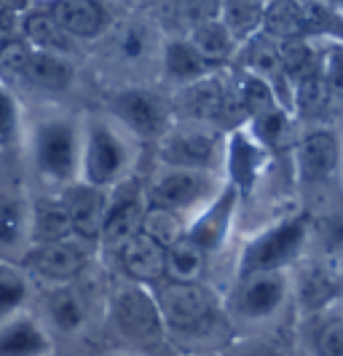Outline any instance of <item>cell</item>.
Wrapping results in <instances>:
<instances>
[{
  "mask_svg": "<svg viewBox=\"0 0 343 356\" xmlns=\"http://www.w3.org/2000/svg\"><path fill=\"white\" fill-rule=\"evenodd\" d=\"M24 6H27V0H0V14H14Z\"/></svg>",
  "mask_w": 343,
  "mask_h": 356,
  "instance_id": "obj_45",
  "label": "cell"
},
{
  "mask_svg": "<svg viewBox=\"0 0 343 356\" xmlns=\"http://www.w3.org/2000/svg\"><path fill=\"white\" fill-rule=\"evenodd\" d=\"M94 252H97V244L70 236L49 244H30L19 266L30 273V279L38 286L70 284V282H78L83 273H89Z\"/></svg>",
  "mask_w": 343,
  "mask_h": 356,
  "instance_id": "obj_8",
  "label": "cell"
},
{
  "mask_svg": "<svg viewBox=\"0 0 343 356\" xmlns=\"http://www.w3.org/2000/svg\"><path fill=\"white\" fill-rule=\"evenodd\" d=\"M193 51L204 56L209 65H223L225 59H231V54L236 49L234 35L228 33V27L220 22V19H209V22H201V24H193V33H191V40Z\"/></svg>",
  "mask_w": 343,
  "mask_h": 356,
  "instance_id": "obj_30",
  "label": "cell"
},
{
  "mask_svg": "<svg viewBox=\"0 0 343 356\" xmlns=\"http://www.w3.org/2000/svg\"><path fill=\"white\" fill-rule=\"evenodd\" d=\"M70 214L65 209L59 193L38 196L30 201V241L33 244L62 241V238H70Z\"/></svg>",
  "mask_w": 343,
  "mask_h": 356,
  "instance_id": "obj_22",
  "label": "cell"
},
{
  "mask_svg": "<svg viewBox=\"0 0 343 356\" xmlns=\"http://www.w3.org/2000/svg\"><path fill=\"white\" fill-rule=\"evenodd\" d=\"M56 193H59L65 209L70 214L72 236L91 241V244H99V233H102L110 198L108 188H97V185L83 182V179H75Z\"/></svg>",
  "mask_w": 343,
  "mask_h": 356,
  "instance_id": "obj_15",
  "label": "cell"
},
{
  "mask_svg": "<svg viewBox=\"0 0 343 356\" xmlns=\"http://www.w3.org/2000/svg\"><path fill=\"white\" fill-rule=\"evenodd\" d=\"M234 91H236V97H239V102L244 105L250 118L257 115V113H263V110H271V107L279 105L271 83L263 81V78H257V75H250V72H244V75L236 78Z\"/></svg>",
  "mask_w": 343,
  "mask_h": 356,
  "instance_id": "obj_36",
  "label": "cell"
},
{
  "mask_svg": "<svg viewBox=\"0 0 343 356\" xmlns=\"http://www.w3.org/2000/svg\"><path fill=\"white\" fill-rule=\"evenodd\" d=\"M215 179V172H204V169L161 166L147 179V185H143L145 201L182 214L196 204H209L223 191V188L217 191Z\"/></svg>",
  "mask_w": 343,
  "mask_h": 356,
  "instance_id": "obj_10",
  "label": "cell"
},
{
  "mask_svg": "<svg viewBox=\"0 0 343 356\" xmlns=\"http://www.w3.org/2000/svg\"><path fill=\"white\" fill-rule=\"evenodd\" d=\"M33 311L59 348L78 346L94 335L97 305H94V298L81 286V282L38 286Z\"/></svg>",
  "mask_w": 343,
  "mask_h": 356,
  "instance_id": "obj_4",
  "label": "cell"
},
{
  "mask_svg": "<svg viewBox=\"0 0 343 356\" xmlns=\"http://www.w3.org/2000/svg\"><path fill=\"white\" fill-rule=\"evenodd\" d=\"M247 126H250L247 134H250L263 150H285V147H292V145H295L292 113L285 110L282 105L253 115V118L247 121Z\"/></svg>",
  "mask_w": 343,
  "mask_h": 356,
  "instance_id": "obj_26",
  "label": "cell"
},
{
  "mask_svg": "<svg viewBox=\"0 0 343 356\" xmlns=\"http://www.w3.org/2000/svg\"><path fill=\"white\" fill-rule=\"evenodd\" d=\"M303 340L311 356H343V298L303 319Z\"/></svg>",
  "mask_w": 343,
  "mask_h": 356,
  "instance_id": "obj_21",
  "label": "cell"
},
{
  "mask_svg": "<svg viewBox=\"0 0 343 356\" xmlns=\"http://www.w3.org/2000/svg\"><path fill=\"white\" fill-rule=\"evenodd\" d=\"M236 356H282L271 346H257V343H239L234 346Z\"/></svg>",
  "mask_w": 343,
  "mask_h": 356,
  "instance_id": "obj_43",
  "label": "cell"
},
{
  "mask_svg": "<svg viewBox=\"0 0 343 356\" xmlns=\"http://www.w3.org/2000/svg\"><path fill=\"white\" fill-rule=\"evenodd\" d=\"M102 332L131 351L159 354L169 343L150 286L118 279L108 286L102 303Z\"/></svg>",
  "mask_w": 343,
  "mask_h": 356,
  "instance_id": "obj_1",
  "label": "cell"
},
{
  "mask_svg": "<svg viewBox=\"0 0 343 356\" xmlns=\"http://www.w3.org/2000/svg\"><path fill=\"white\" fill-rule=\"evenodd\" d=\"M289 303V270H257L236 276L234 295L225 316L239 324H263L285 311Z\"/></svg>",
  "mask_w": 343,
  "mask_h": 356,
  "instance_id": "obj_7",
  "label": "cell"
},
{
  "mask_svg": "<svg viewBox=\"0 0 343 356\" xmlns=\"http://www.w3.org/2000/svg\"><path fill=\"white\" fill-rule=\"evenodd\" d=\"M319 241H322L319 260H325L327 266L338 268L343 273V207L319 220Z\"/></svg>",
  "mask_w": 343,
  "mask_h": 356,
  "instance_id": "obj_37",
  "label": "cell"
},
{
  "mask_svg": "<svg viewBox=\"0 0 343 356\" xmlns=\"http://www.w3.org/2000/svg\"><path fill=\"white\" fill-rule=\"evenodd\" d=\"M22 147V113L11 91L0 83V159H14Z\"/></svg>",
  "mask_w": 343,
  "mask_h": 356,
  "instance_id": "obj_34",
  "label": "cell"
},
{
  "mask_svg": "<svg viewBox=\"0 0 343 356\" xmlns=\"http://www.w3.org/2000/svg\"><path fill=\"white\" fill-rule=\"evenodd\" d=\"M239 191H236L231 182L223 185V191L217 193L207 209L199 214V220L193 225H188L185 236L201 247L207 254H215V252L223 250L225 238H228V231H231V220H234L236 204H239Z\"/></svg>",
  "mask_w": 343,
  "mask_h": 356,
  "instance_id": "obj_18",
  "label": "cell"
},
{
  "mask_svg": "<svg viewBox=\"0 0 343 356\" xmlns=\"http://www.w3.org/2000/svg\"><path fill=\"white\" fill-rule=\"evenodd\" d=\"M145 207H147V201H145L143 182H137L134 177H127L121 179L118 185H113L97 247L110 252L121 250L129 238L137 236L140 228H143Z\"/></svg>",
  "mask_w": 343,
  "mask_h": 356,
  "instance_id": "obj_12",
  "label": "cell"
},
{
  "mask_svg": "<svg viewBox=\"0 0 343 356\" xmlns=\"http://www.w3.org/2000/svg\"><path fill=\"white\" fill-rule=\"evenodd\" d=\"M110 115L131 137L156 143L172 124V110L159 94L147 89H121L110 97Z\"/></svg>",
  "mask_w": 343,
  "mask_h": 356,
  "instance_id": "obj_11",
  "label": "cell"
},
{
  "mask_svg": "<svg viewBox=\"0 0 343 356\" xmlns=\"http://www.w3.org/2000/svg\"><path fill=\"white\" fill-rule=\"evenodd\" d=\"M124 126L113 118H89L81 129V175L78 179L97 185V188H113L121 179H127L131 166V143Z\"/></svg>",
  "mask_w": 343,
  "mask_h": 356,
  "instance_id": "obj_5",
  "label": "cell"
},
{
  "mask_svg": "<svg viewBox=\"0 0 343 356\" xmlns=\"http://www.w3.org/2000/svg\"><path fill=\"white\" fill-rule=\"evenodd\" d=\"M269 150H263L255 143L244 129H236L225 145V169H228V182L239 191V196L247 198L253 193L255 182L260 177V169L266 163Z\"/></svg>",
  "mask_w": 343,
  "mask_h": 356,
  "instance_id": "obj_20",
  "label": "cell"
},
{
  "mask_svg": "<svg viewBox=\"0 0 343 356\" xmlns=\"http://www.w3.org/2000/svg\"><path fill=\"white\" fill-rule=\"evenodd\" d=\"M215 70V65H209L204 56L193 51V46L188 40H177V43H169L166 51H163V72L169 81L188 86L193 81H199L204 75Z\"/></svg>",
  "mask_w": 343,
  "mask_h": 356,
  "instance_id": "obj_29",
  "label": "cell"
},
{
  "mask_svg": "<svg viewBox=\"0 0 343 356\" xmlns=\"http://www.w3.org/2000/svg\"><path fill=\"white\" fill-rule=\"evenodd\" d=\"M220 3L223 0H175L177 11L185 22L191 24H201L209 19H220Z\"/></svg>",
  "mask_w": 343,
  "mask_h": 356,
  "instance_id": "obj_40",
  "label": "cell"
},
{
  "mask_svg": "<svg viewBox=\"0 0 343 356\" xmlns=\"http://www.w3.org/2000/svg\"><path fill=\"white\" fill-rule=\"evenodd\" d=\"M11 30H14V14H0V46L11 40Z\"/></svg>",
  "mask_w": 343,
  "mask_h": 356,
  "instance_id": "obj_44",
  "label": "cell"
},
{
  "mask_svg": "<svg viewBox=\"0 0 343 356\" xmlns=\"http://www.w3.org/2000/svg\"><path fill=\"white\" fill-rule=\"evenodd\" d=\"M49 14L70 38L97 35L105 24V8L99 0H51Z\"/></svg>",
  "mask_w": 343,
  "mask_h": 356,
  "instance_id": "obj_23",
  "label": "cell"
},
{
  "mask_svg": "<svg viewBox=\"0 0 343 356\" xmlns=\"http://www.w3.org/2000/svg\"><path fill=\"white\" fill-rule=\"evenodd\" d=\"M319 70L330 91V99L343 97V49H333L325 59H319Z\"/></svg>",
  "mask_w": 343,
  "mask_h": 356,
  "instance_id": "obj_41",
  "label": "cell"
},
{
  "mask_svg": "<svg viewBox=\"0 0 343 356\" xmlns=\"http://www.w3.org/2000/svg\"><path fill=\"white\" fill-rule=\"evenodd\" d=\"M27 150L35 177L54 193L81 175V126L70 115L38 118L27 140Z\"/></svg>",
  "mask_w": 343,
  "mask_h": 356,
  "instance_id": "obj_3",
  "label": "cell"
},
{
  "mask_svg": "<svg viewBox=\"0 0 343 356\" xmlns=\"http://www.w3.org/2000/svg\"><path fill=\"white\" fill-rule=\"evenodd\" d=\"M308 233H311L308 217H289L271 225L269 231L257 233L241 252L236 276H247L257 270H289L303 257Z\"/></svg>",
  "mask_w": 343,
  "mask_h": 356,
  "instance_id": "obj_6",
  "label": "cell"
},
{
  "mask_svg": "<svg viewBox=\"0 0 343 356\" xmlns=\"http://www.w3.org/2000/svg\"><path fill=\"white\" fill-rule=\"evenodd\" d=\"M295 175L303 185H322L335 175L341 145L330 129H311L295 140Z\"/></svg>",
  "mask_w": 343,
  "mask_h": 356,
  "instance_id": "obj_16",
  "label": "cell"
},
{
  "mask_svg": "<svg viewBox=\"0 0 343 356\" xmlns=\"http://www.w3.org/2000/svg\"><path fill=\"white\" fill-rule=\"evenodd\" d=\"M118 260L121 279H129L134 284L153 286L163 279L166 270V250L159 247L153 238H147L145 233L131 236L121 250L113 252Z\"/></svg>",
  "mask_w": 343,
  "mask_h": 356,
  "instance_id": "obj_19",
  "label": "cell"
},
{
  "mask_svg": "<svg viewBox=\"0 0 343 356\" xmlns=\"http://www.w3.org/2000/svg\"><path fill=\"white\" fill-rule=\"evenodd\" d=\"M30 201L17 182H0V260L19 263L30 250Z\"/></svg>",
  "mask_w": 343,
  "mask_h": 356,
  "instance_id": "obj_14",
  "label": "cell"
},
{
  "mask_svg": "<svg viewBox=\"0 0 343 356\" xmlns=\"http://www.w3.org/2000/svg\"><path fill=\"white\" fill-rule=\"evenodd\" d=\"M169 340L215 338L217 327H225V308L217 295L201 282H169L161 279L150 286Z\"/></svg>",
  "mask_w": 343,
  "mask_h": 356,
  "instance_id": "obj_2",
  "label": "cell"
},
{
  "mask_svg": "<svg viewBox=\"0 0 343 356\" xmlns=\"http://www.w3.org/2000/svg\"><path fill=\"white\" fill-rule=\"evenodd\" d=\"M24 35L38 51L62 54V56L72 51V38L56 24L49 11H33L24 19Z\"/></svg>",
  "mask_w": 343,
  "mask_h": 356,
  "instance_id": "obj_32",
  "label": "cell"
},
{
  "mask_svg": "<svg viewBox=\"0 0 343 356\" xmlns=\"http://www.w3.org/2000/svg\"><path fill=\"white\" fill-rule=\"evenodd\" d=\"M38 284L19 263L0 260V319L33 308Z\"/></svg>",
  "mask_w": 343,
  "mask_h": 356,
  "instance_id": "obj_25",
  "label": "cell"
},
{
  "mask_svg": "<svg viewBox=\"0 0 343 356\" xmlns=\"http://www.w3.org/2000/svg\"><path fill=\"white\" fill-rule=\"evenodd\" d=\"M185 231H188V222L182 220L180 212L166 209V207H156V204H147L145 207L140 233H145L147 238H153L159 247L169 250L172 244H177L182 236H185Z\"/></svg>",
  "mask_w": 343,
  "mask_h": 356,
  "instance_id": "obj_33",
  "label": "cell"
},
{
  "mask_svg": "<svg viewBox=\"0 0 343 356\" xmlns=\"http://www.w3.org/2000/svg\"><path fill=\"white\" fill-rule=\"evenodd\" d=\"M54 356H72V354H65V351H62V348H59V351H56Z\"/></svg>",
  "mask_w": 343,
  "mask_h": 356,
  "instance_id": "obj_46",
  "label": "cell"
},
{
  "mask_svg": "<svg viewBox=\"0 0 343 356\" xmlns=\"http://www.w3.org/2000/svg\"><path fill=\"white\" fill-rule=\"evenodd\" d=\"M289 298L298 305V314L306 319L319 314L343 298V273L327 266L325 260H298L295 276L289 279Z\"/></svg>",
  "mask_w": 343,
  "mask_h": 356,
  "instance_id": "obj_13",
  "label": "cell"
},
{
  "mask_svg": "<svg viewBox=\"0 0 343 356\" xmlns=\"http://www.w3.org/2000/svg\"><path fill=\"white\" fill-rule=\"evenodd\" d=\"M220 153H223V131L196 121L180 118L166 126V131L156 140V156L161 166L215 172Z\"/></svg>",
  "mask_w": 343,
  "mask_h": 356,
  "instance_id": "obj_9",
  "label": "cell"
},
{
  "mask_svg": "<svg viewBox=\"0 0 343 356\" xmlns=\"http://www.w3.org/2000/svg\"><path fill=\"white\" fill-rule=\"evenodd\" d=\"M301 8V30L303 35H335L343 38V17L335 14L325 0H298Z\"/></svg>",
  "mask_w": 343,
  "mask_h": 356,
  "instance_id": "obj_35",
  "label": "cell"
},
{
  "mask_svg": "<svg viewBox=\"0 0 343 356\" xmlns=\"http://www.w3.org/2000/svg\"><path fill=\"white\" fill-rule=\"evenodd\" d=\"M27 56H30V46L24 40H6L0 46V83H14V81H22L24 75V65H27Z\"/></svg>",
  "mask_w": 343,
  "mask_h": 356,
  "instance_id": "obj_39",
  "label": "cell"
},
{
  "mask_svg": "<svg viewBox=\"0 0 343 356\" xmlns=\"http://www.w3.org/2000/svg\"><path fill=\"white\" fill-rule=\"evenodd\" d=\"M279 54H282V67L287 78H295L303 70L314 67L319 59H314V51L306 43V38H287V40H279Z\"/></svg>",
  "mask_w": 343,
  "mask_h": 356,
  "instance_id": "obj_38",
  "label": "cell"
},
{
  "mask_svg": "<svg viewBox=\"0 0 343 356\" xmlns=\"http://www.w3.org/2000/svg\"><path fill=\"white\" fill-rule=\"evenodd\" d=\"M56 351V340L33 308L0 319V356H54Z\"/></svg>",
  "mask_w": 343,
  "mask_h": 356,
  "instance_id": "obj_17",
  "label": "cell"
},
{
  "mask_svg": "<svg viewBox=\"0 0 343 356\" xmlns=\"http://www.w3.org/2000/svg\"><path fill=\"white\" fill-rule=\"evenodd\" d=\"M266 3L269 0H223L220 3V14H223L220 22L228 27V33L234 35L236 43L247 40L263 30Z\"/></svg>",
  "mask_w": 343,
  "mask_h": 356,
  "instance_id": "obj_31",
  "label": "cell"
},
{
  "mask_svg": "<svg viewBox=\"0 0 343 356\" xmlns=\"http://www.w3.org/2000/svg\"><path fill=\"white\" fill-rule=\"evenodd\" d=\"M292 81V91H289V113H295L298 118L301 115H319L330 102V91L319 70V62L314 67L303 70L301 75L289 78Z\"/></svg>",
  "mask_w": 343,
  "mask_h": 356,
  "instance_id": "obj_27",
  "label": "cell"
},
{
  "mask_svg": "<svg viewBox=\"0 0 343 356\" xmlns=\"http://www.w3.org/2000/svg\"><path fill=\"white\" fill-rule=\"evenodd\" d=\"M118 49L124 54V59H140L145 49H147V35L140 27H129V30H124L121 40H118Z\"/></svg>",
  "mask_w": 343,
  "mask_h": 356,
  "instance_id": "obj_42",
  "label": "cell"
},
{
  "mask_svg": "<svg viewBox=\"0 0 343 356\" xmlns=\"http://www.w3.org/2000/svg\"><path fill=\"white\" fill-rule=\"evenodd\" d=\"M72 78H75V70L70 62L62 54L49 51H30L24 75H22V81L43 91H67L72 86Z\"/></svg>",
  "mask_w": 343,
  "mask_h": 356,
  "instance_id": "obj_24",
  "label": "cell"
},
{
  "mask_svg": "<svg viewBox=\"0 0 343 356\" xmlns=\"http://www.w3.org/2000/svg\"><path fill=\"white\" fill-rule=\"evenodd\" d=\"M209 254L196 247L188 236H182L177 244L166 250V270L163 279L169 282H204Z\"/></svg>",
  "mask_w": 343,
  "mask_h": 356,
  "instance_id": "obj_28",
  "label": "cell"
}]
</instances>
